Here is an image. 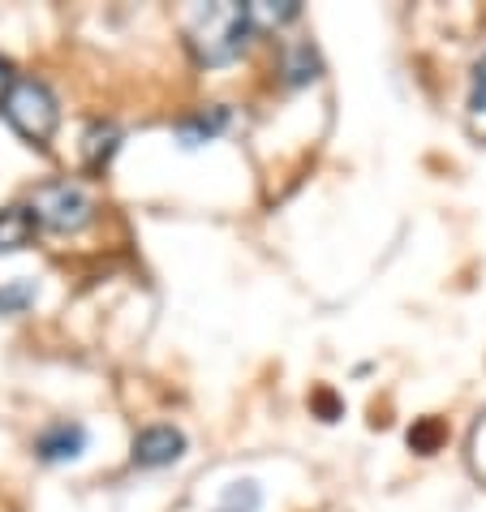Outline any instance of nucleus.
<instances>
[{
    "label": "nucleus",
    "instance_id": "14",
    "mask_svg": "<svg viewBox=\"0 0 486 512\" xmlns=\"http://www.w3.org/2000/svg\"><path fill=\"white\" fill-rule=\"evenodd\" d=\"M469 112H474V121L486 125V56L474 65V87H469Z\"/></svg>",
    "mask_w": 486,
    "mask_h": 512
},
{
    "label": "nucleus",
    "instance_id": "1",
    "mask_svg": "<svg viewBox=\"0 0 486 512\" xmlns=\"http://www.w3.org/2000/svg\"><path fill=\"white\" fill-rule=\"evenodd\" d=\"M254 35L246 5H233V0H220V5H203L190 18V48L198 52L203 65H233L241 52H246Z\"/></svg>",
    "mask_w": 486,
    "mask_h": 512
},
{
    "label": "nucleus",
    "instance_id": "15",
    "mask_svg": "<svg viewBox=\"0 0 486 512\" xmlns=\"http://www.w3.org/2000/svg\"><path fill=\"white\" fill-rule=\"evenodd\" d=\"M310 405H314V409H319V414H323V422H336L340 414H345V405H340V401H336V396L327 392V388H319V392H314V396H310Z\"/></svg>",
    "mask_w": 486,
    "mask_h": 512
},
{
    "label": "nucleus",
    "instance_id": "5",
    "mask_svg": "<svg viewBox=\"0 0 486 512\" xmlns=\"http://www.w3.org/2000/svg\"><path fill=\"white\" fill-rule=\"evenodd\" d=\"M185 457V435L177 426H147L134 435V465L138 469H164Z\"/></svg>",
    "mask_w": 486,
    "mask_h": 512
},
{
    "label": "nucleus",
    "instance_id": "10",
    "mask_svg": "<svg viewBox=\"0 0 486 512\" xmlns=\"http://www.w3.org/2000/svg\"><path fill=\"white\" fill-rule=\"evenodd\" d=\"M246 13H250V26L254 31H276V26H284V22H293L297 13H302V5L297 0H254V5H246Z\"/></svg>",
    "mask_w": 486,
    "mask_h": 512
},
{
    "label": "nucleus",
    "instance_id": "4",
    "mask_svg": "<svg viewBox=\"0 0 486 512\" xmlns=\"http://www.w3.org/2000/svg\"><path fill=\"white\" fill-rule=\"evenodd\" d=\"M87 444H91L87 426L61 418V422H52V426H44V431L35 435V457L44 465H69V461H78L82 452H87Z\"/></svg>",
    "mask_w": 486,
    "mask_h": 512
},
{
    "label": "nucleus",
    "instance_id": "3",
    "mask_svg": "<svg viewBox=\"0 0 486 512\" xmlns=\"http://www.w3.org/2000/svg\"><path fill=\"white\" fill-rule=\"evenodd\" d=\"M31 216H35L39 229L74 237L95 220V198L87 194L82 181H69V177L44 181V186L31 194Z\"/></svg>",
    "mask_w": 486,
    "mask_h": 512
},
{
    "label": "nucleus",
    "instance_id": "7",
    "mask_svg": "<svg viewBox=\"0 0 486 512\" xmlns=\"http://www.w3.org/2000/svg\"><path fill=\"white\" fill-rule=\"evenodd\" d=\"M39 224L31 216V207H5L0 211V254H18L35 241Z\"/></svg>",
    "mask_w": 486,
    "mask_h": 512
},
{
    "label": "nucleus",
    "instance_id": "13",
    "mask_svg": "<svg viewBox=\"0 0 486 512\" xmlns=\"http://www.w3.org/2000/svg\"><path fill=\"white\" fill-rule=\"evenodd\" d=\"M439 439H443V426L435 418H426L422 426H413V431H409V448L422 452V457H431V452L439 448Z\"/></svg>",
    "mask_w": 486,
    "mask_h": 512
},
{
    "label": "nucleus",
    "instance_id": "12",
    "mask_svg": "<svg viewBox=\"0 0 486 512\" xmlns=\"http://www.w3.org/2000/svg\"><path fill=\"white\" fill-rule=\"evenodd\" d=\"M39 297V284L35 280H9L0 284V315H22L26 306H31Z\"/></svg>",
    "mask_w": 486,
    "mask_h": 512
},
{
    "label": "nucleus",
    "instance_id": "6",
    "mask_svg": "<svg viewBox=\"0 0 486 512\" xmlns=\"http://www.w3.org/2000/svg\"><path fill=\"white\" fill-rule=\"evenodd\" d=\"M228 125H233V112L224 104H211V108L185 112V117L173 125V134L181 142V151H198V147H207V142H216Z\"/></svg>",
    "mask_w": 486,
    "mask_h": 512
},
{
    "label": "nucleus",
    "instance_id": "16",
    "mask_svg": "<svg viewBox=\"0 0 486 512\" xmlns=\"http://www.w3.org/2000/svg\"><path fill=\"white\" fill-rule=\"evenodd\" d=\"M13 74H9V61H5V56H0V82H9Z\"/></svg>",
    "mask_w": 486,
    "mask_h": 512
},
{
    "label": "nucleus",
    "instance_id": "11",
    "mask_svg": "<svg viewBox=\"0 0 486 512\" xmlns=\"http://www.w3.org/2000/svg\"><path fill=\"white\" fill-rule=\"evenodd\" d=\"M263 508V487L254 478H241V482H228L216 512H259Z\"/></svg>",
    "mask_w": 486,
    "mask_h": 512
},
{
    "label": "nucleus",
    "instance_id": "9",
    "mask_svg": "<svg viewBox=\"0 0 486 512\" xmlns=\"http://www.w3.org/2000/svg\"><path fill=\"white\" fill-rule=\"evenodd\" d=\"M280 74H284V87H310V82H319L323 61L310 44H293L280 61Z\"/></svg>",
    "mask_w": 486,
    "mask_h": 512
},
{
    "label": "nucleus",
    "instance_id": "2",
    "mask_svg": "<svg viewBox=\"0 0 486 512\" xmlns=\"http://www.w3.org/2000/svg\"><path fill=\"white\" fill-rule=\"evenodd\" d=\"M0 117L35 147H48V138L61 125V99L52 95L44 78H9L0 91Z\"/></svg>",
    "mask_w": 486,
    "mask_h": 512
},
{
    "label": "nucleus",
    "instance_id": "8",
    "mask_svg": "<svg viewBox=\"0 0 486 512\" xmlns=\"http://www.w3.org/2000/svg\"><path fill=\"white\" fill-rule=\"evenodd\" d=\"M117 151H121V125L117 121H95L91 130L82 134V155H87V168H104Z\"/></svg>",
    "mask_w": 486,
    "mask_h": 512
}]
</instances>
